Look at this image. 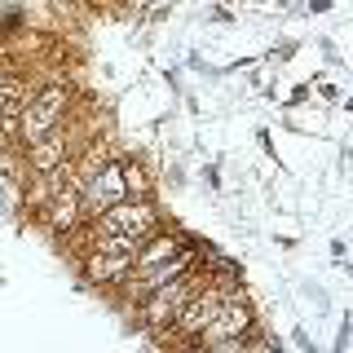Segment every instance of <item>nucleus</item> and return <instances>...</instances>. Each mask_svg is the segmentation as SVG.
<instances>
[{"instance_id": "nucleus-1", "label": "nucleus", "mask_w": 353, "mask_h": 353, "mask_svg": "<svg viewBox=\"0 0 353 353\" xmlns=\"http://www.w3.org/2000/svg\"><path fill=\"white\" fill-rule=\"evenodd\" d=\"M203 279L208 274H199V270H190V274H181V279H172V283H163V287H154V292H146L137 301V318H141V327L146 331H154V336H168V327L176 323V314L185 309V301L203 287Z\"/></svg>"}, {"instance_id": "nucleus-2", "label": "nucleus", "mask_w": 353, "mask_h": 353, "mask_svg": "<svg viewBox=\"0 0 353 353\" xmlns=\"http://www.w3.org/2000/svg\"><path fill=\"white\" fill-rule=\"evenodd\" d=\"M252 327H256V309L243 301L239 287H230L221 309H216V318L194 336V349H243V340L252 336Z\"/></svg>"}, {"instance_id": "nucleus-3", "label": "nucleus", "mask_w": 353, "mask_h": 353, "mask_svg": "<svg viewBox=\"0 0 353 353\" xmlns=\"http://www.w3.org/2000/svg\"><path fill=\"white\" fill-rule=\"evenodd\" d=\"M71 102H75V93L66 84H44V88H36V97L18 110V141H22V146H31V141L44 137V132L62 128Z\"/></svg>"}, {"instance_id": "nucleus-4", "label": "nucleus", "mask_w": 353, "mask_h": 353, "mask_svg": "<svg viewBox=\"0 0 353 353\" xmlns=\"http://www.w3.org/2000/svg\"><path fill=\"white\" fill-rule=\"evenodd\" d=\"M93 225H102V230H115V234H124L132 243H141V239H150L154 230L163 225V216H159V203L146 194V199H119V203H110L102 208V212L93 216Z\"/></svg>"}, {"instance_id": "nucleus-5", "label": "nucleus", "mask_w": 353, "mask_h": 353, "mask_svg": "<svg viewBox=\"0 0 353 353\" xmlns=\"http://www.w3.org/2000/svg\"><path fill=\"white\" fill-rule=\"evenodd\" d=\"M225 292H230L225 283L203 279V287H199L190 301H185V309L176 314V323L168 327V336H163V340H181V345H194V336L216 318V309H221V301H225Z\"/></svg>"}, {"instance_id": "nucleus-6", "label": "nucleus", "mask_w": 353, "mask_h": 353, "mask_svg": "<svg viewBox=\"0 0 353 353\" xmlns=\"http://www.w3.org/2000/svg\"><path fill=\"white\" fill-rule=\"evenodd\" d=\"M199 261H203V252L194 248H181L176 256H168V261H159V265H150V270H132L128 274V283H119L128 292V301L137 305L146 292H154V287H163V283H172V279H181V274H190V270H199Z\"/></svg>"}, {"instance_id": "nucleus-7", "label": "nucleus", "mask_w": 353, "mask_h": 353, "mask_svg": "<svg viewBox=\"0 0 353 353\" xmlns=\"http://www.w3.org/2000/svg\"><path fill=\"white\" fill-rule=\"evenodd\" d=\"M36 216H40V225L49 230L53 239H66V234H75V230H80L84 221H88V208H84V194L75 190L71 181H66L62 190H58V194L49 199V203L40 208Z\"/></svg>"}, {"instance_id": "nucleus-8", "label": "nucleus", "mask_w": 353, "mask_h": 353, "mask_svg": "<svg viewBox=\"0 0 353 353\" xmlns=\"http://www.w3.org/2000/svg\"><path fill=\"white\" fill-rule=\"evenodd\" d=\"M84 283L93 287H119L128 283V274L137 270L132 252H106V248H84Z\"/></svg>"}, {"instance_id": "nucleus-9", "label": "nucleus", "mask_w": 353, "mask_h": 353, "mask_svg": "<svg viewBox=\"0 0 353 353\" xmlns=\"http://www.w3.org/2000/svg\"><path fill=\"white\" fill-rule=\"evenodd\" d=\"M119 199H128V190H124V159H106L102 168L84 181V208H88V216H97L102 208L119 203Z\"/></svg>"}, {"instance_id": "nucleus-10", "label": "nucleus", "mask_w": 353, "mask_h": 353, "mask_svg": "<svg viewBox=\"0 0 353 353\" xmlns=\"http://www.w3.org/2000/svg\"><path fill=\"white\" fill-rule=\"evenodd\" d=\"M66 159H71V141H66L62 128L44 132L40 141H31V146H27V168L31 172H58Z\"/></svg>"}, {"instance_id": "nucleus-11", "label": "nucleus", "mask_w": 353, "mask_h": 353, "mask_svg": "<svg viewBox=\"0 0 353 353\" xmlns=\"http://www.w3.org/2000/svg\"><path fill=\"white\" fill-rule=\"evenodd\" d=\"M181 248H190V239L176 234V230H163V225H159L150 239H141L137 248H132V261H137V270H150V265H159V261L176 256Z\"/></svg>"}, {"instance_id": "nucleus-12", "label": "nucleus", "mask_w": 353, "mask_h": 353, "mask_svg": "<svg viewBox=\"0 0 353 353\" xmlns=\"http://www.w3.org/2000/svg\"><path fill=\"white\" fill-rule=\"evenodd\" d=\"M150 172H146V163H137V159H124V190L128 199H146L150 194Z\"/></svg>"}, {"instance_id": "nucleus-13", "label": "nucleus", "mask_w": 353, "mask_h": 353, "mask_svg": "<svg viewBox=\"0 0 353 353\" xmlns=\"http://www.w3.org/2000/svg\"><path fill=\"white\" fill-rule=\"evenodd\" d=\"M58 5H75V0H58Z\"/></svg>"}, {"instance_id": "nucleus-14", "label": "nucleus", "mask_w": 353, "mask_h": 353, "mask_svg": "<svg viewBox=\"0 0 353 353\" xmlns=\"http://www.w3.org/2000/svg\"><path fill=\"white\" fill-rule=\"evenodd\" d=\"M0 75H5V66H0Z\"/></svg>"}]
</instances>
